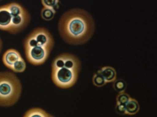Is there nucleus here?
<instances>
[{
    "label": "nucleus",
    "instance_id": "obj_1",
    "mask_svg": "<svg viewBox=\"0 0 157 117\" xmlns=\"http://www.w3.org/2000/svg\"><path fill=\"white\" fill-rule=\"evenodd\" d=\"M95 23L91 15L85 10L74 8L65 12L58 23L59 34L67 43L74 45L84 44L91 37Z\"/></svg>",
    "mask_w": 157,
    "mask_h": 117
},
{
    "label": "nucleus",
    "instance_id": "obj_2",
    "mask_svg": "<svg viewBox=\"0 0 157 117\" xmlns=\"http://www.w3.org/2000/svg\"><path fill=\"white\" fill-rule=\"evenodd\" d=\"M54 44L53 37L47 29L43 27L35 28L24 41L27 60L35 65L43 64L48 58Z\"/></svg>",
    "mask_w": 157,
    "mask_h": 117
},
{
    "label": "nucleus",
    "instance_id": "obj_3",
    "mask_svg": "<svg viewBox=\"0 0 157 117\" xmlns=\"http://www.w3.org/2000/svg\"><path fill=\"white\" fill-rule=\"evenodd\" d=\"M80 66L79 60L74 55L69 53L59 55L52 63V81L59 87H72L77 80Z\"/></svg>",
    "mask_w": 157,
    "mask_h": 117
},
{
    "label": "nucleus",
    "instance_id": "obj_4",
    "mask_svg": "<svg viewBox=\"0 0 157 117\" xmlns=\"http://www.w3.org/2000/svg\"><path fill=\"white\" fill-rule=\"evenodd\" d=\"M30 20L27 10L19 3H9L0 6V29L16 34L24 30Z\"/></svg>",
    "mask_w": 157,
    "mask_h": 117
},
{
    "label": "nucleus",
    "instance_id": "obj_5",
    "mask_svg": "<svg viewBox=\"0 0 157 117\" xmlns=\"http://www.w3.org/2000/svg\"><path fill=\"white\" fill-rule=\"evenodd\" d=\"M20 80L11 72H0V106L9 107L15 104L21 95Z\"/></svg>",
    "mask_w": 157,
    "mask_h": 117
},
{
    "label": "nucleus",
    "instance_id": "obj_6",
    "mask_svg": "<svg viewBox=\"0 0 157 117\" xmlns=\"http://www.w3.org/2000/svg\"><path fill=\"white\" fill-rule=\"evenodd\" d=\"M2 61L6 66L15 72H22L26 69L24 59L19 52L14 49L6 51L2 56Z\"/></svg>",
    "mask_w": 157,
    "mask_h": 117
},
{
    "label": "nucleus",
    "instance_id": "obj_7",
    "mask_svg": "<svg viewBox=\"0 0 157 117\" xmlns=\"http://www.w3.org/2000/svg\"><path fill=\"white\" fill-rule=\"evenodd\" d=\"M98 72L103 77L106 83L113 82L116 80V72L115 69L112 67L104 66Z\"/></svg>",
    "mask_w": 157,
    "mask_h": 117
},
{
    "label": "nucleus",
    "instance_id": "obj_8",
    "mask_svg": "<svg viewBox=\"0 0 157 117\" xmlns=\"http://www.w3.org/2000/svg\"><path fill=\"white\" fill-rule=\"evenodd\" d=\"M126 114L134 115L136 114L139 109V105L136 100L130 97L125 104Z\"/></svg>",
    "mask_w": 157,
    "mask_h": 117
},
{
    "label": "nucleus",
    "instance_id": "obj_9",
    "mask_svg": "<svg viewBox=\"0 0 157 117\" xmlns=\"http://www.w3.org/2000/svg\"><path fill=\"white\" fill-rule=\"evenodd\" d=\"M39 116L41 117H52L46 113L43 110L39 108H33L27 111L24 114L23 117H30Z\"/></svg>",
    "mask_w": 157,
    "mask_h": 117
},
{
    "label": "nucleus",
    "instance_id": "obj_10",
    "mask_svg": "<svg viewBox=\"0 0 157 117\" xmlns=\"http://www.w3.org/2000/svg\"><path fill=\"white\" fill-rule=\"evenodd\" d=\"M56 12L55 9L43 7L41 11L40 15L43 19L50 20L53 19Z\"/></svg>",
    "mask_w": 157,
    "mask_h": 117
},
{
    "label": "nucleus",
    "instance_id": "obj_11",
    "mask_svg": "<svg viewBox=\"0 0 157 117\" xmlns=\"http://www.w3.org/2000/svg\"><path fill=\"white\" fill-rule=\"evenodd\" d=\"M113 87L114 90L119 93L124 92L126 87V83L123 80L119 79L113 81Z\"/></svg>",
    "mask_w": 157,
    "mask_h": 117
},
{
    "label": "nucleus",
    "instance_id": "obj_12",
    "mask_svg": "<svg viewBox=\"0 0 157 117\" xmlns=\"http://www.w3.org/2000/svg\"><path fill=\"white\" fill-rule=\"evenodd\" d=\"M92 81L94 84L98 87L102 86L106 83L103 77L98 72L93 76Z\"/></svg>",
    "mask_w": 157,
    "mask_h": 117
},
{
    "label": "nucleus",
    "instance_id": "obj_13",
    "mask_svg": "<svg viewBox=\"0 0 157 117\" xmlns=\"http://www.w3.org/2000/svg\"><path fill=\"white\" fill-rule=\"evenodd\" d=\"M41 2L43 7L52 8L56 10L59 7V0H42Z\"/></svg>",
    "mask_w": 157,
    "mask_h": 117
},
{
    "label": "nucleus",
    "instance_id": "obj_14",
    "mask_svg": "<svg viewBox=\"0 0 157 117\" xmlns=\"http://www.w3.org/2000/svg\"><path fill=\"white\" fill-rule=\"evenodd\" d=\"M130 98L129 95L124 92L119 93L116 98L117 103L125 104Z\"/></svg>",
    "mask_w": 157,
    "mask_h": 117
},
{
    "label": "nucleus",
    "instance_id": "obj_15",
    "mask_svg": "<svg viewBox=\"0 0 157 117\" xmlns=\"http://www.w3.org/2000/svg\"><path fill=\"white\" fill-rule=\"evenodd\" d=\"M115 111L119 115L126 114L125 104L117 103L115 106Z\"/></svg>",
    "mask_w": 157,
    "mask_h": 117
},
{
    "label": "nucleus",
    "instance_id": "obj_16",
    "mask_svg": "<svg viewBox=\"0 0 157 117\" xmlns=\"http://www.w3.org/2000/svg\"><path fill=\"white\" fill-rule=\"evenodd\" d=\"M2 41L0 37V53L2 51Z\"/></svg>",
    "mask_w": 157,
    "mask_h": 117
}]
</instances>
